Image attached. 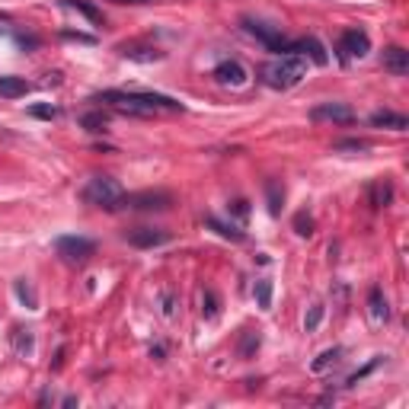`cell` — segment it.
Returning <instances> with one entry per match:
<instances>
[{"label": "cell", "mask_w": 409, "mask_h": 409, "mask_svg": "<svg viewBox=\"0 0 409 409\" xmlns=\"http://www.w3.org/2000/svg\"><path fill=\"white\" fill-rule=\"evenodd\" d=\"M205 224H208L218 237H224V240H234V243H243V240H246V230H243V227H237L234 221L227 224V221H221V218H215V215H208V218H205Z\"/></svg>", "instance_id": "obj_15"}, {"label": "cell", "mask_w": 409, "mask_h": 409, "mask_svg": "<svg viewBox=\"0 0 409 409\" xmlns=\"http://www.w3.org/2000/svg\"><path fill=\"white\" fill-rule=\"evenodd\" d=\"M112 3H157V0H112Z\"/></svg>", "instance_id": "obj_37"}, {"label": "cell", "mask_w": 409, "mask_h": 409, "mask_svg": "<svg viewBox=\"0 0 409 409\" xmlns=\"http://www.w3.org/2000/svg\"><path fill=\"white\" fill-rule=\"evenodd\" d=\"M29 93V83L23 77H0V96L3 99H19Z\"/></svg>", "instance_id": "obj_19"}, {"label": "cell", "mask_w": 409, "mask_h": 409, "mask_svg": "<svg viewBox=\"0 0 409 409\" xmlns=\"http://www.w3.org/2000/svg\"><path fill=\"white\" fill-rule=\"evenodd\" d=\"M383 70H390L393 77H403L409 74V52L400 48V45H390L387 52H383Z\"/></svg>", "instance_id": "obj_13"}, {"label": "cell", "mask_w": 409, "mask_h": 409, "mask_svg": "<svg viewBox=\"0 0 409 409\" xmlns=\"http://www.w3.org/2000/svg\"><path fill=\"white\" fill-rule=\"evenodd\" d=\"M150 358L163 361V358H166V346H150Z\"/></svg>", "instance_id": "obj_36"}, {"label": "cell", "mask_w": 409, "mask_h": 409, "mask_svg": "<svg viewBox=\"0 0 409 409\" xmlns=\"http://www.w3.org/2000/svg\"><path fill=\"white\" fill-rule=\"evenodd\" d=\"M211 77L218 80L221 87H230V90H240L250 83V70L243 68V64L237 61V58H227V61H221L218 68L211 70Z\"/></svg>", "instance_id": "obj_8"}, {"label": "cell", "mask_w": 409, "mask_h": 409, "mask_svg": "<svg viewBox=\"0 0 409 409\" xmlns=\"http://www.w3.org/2000/svg\"><path fill=\"white\" fill-rule=\"evenodd\" d=\"M314 218L307 215V211H297L295 215V234L297 237H314Z\"/></svg>", "instance_id": "obj_29"}, {"label": "cell", "mask_w": 409, "mask_h": 409, "mask_svg": "<svg viewBox=\"0 0 409 409\" xmlns=\"http://www.w3.org/2000/svg\"><path fill=\"white\" fill-rule=\"evenodd\" d=\"M119 54L122 58H128V61H160L163 58V52L160 48H154V45H141V42H125L119 45Z\"/></svg>", "instance_id": "obj_12"}, {"label": "cell", "mask_w": 409, "mask_h": 409, "mask_svg": "<svg viewBox=\"0 0 409 409\" xmlns=\"http://www.w3.org/2000/svg\"><path fill=\"white\" fill-rule=\"evenodd\" d=\"M339 358H342V348H339V346H336V348H326V352H320V355L314 358L310 371H314V375H323V371H330V368L336 365Z\"/></svg>", "instance_id": "obj_23"}, {"label": "cell", "mask_w": 409, "mask_h": 409, "mask_svg": "<svg viewBox=\"0 0 409 409\" xmlns=\"http://www.w3.org/2000/svg\"><path fill=\"white\" fill-rule=\"evenodd\" d=\"M259 346H262V336H259V330H246L243 336H240V346H237V355L240 358H252L256 352H259Z\"/></svg>", "instance_id": "obj_22"}, {"label": "cell", "mask_w": 409, "mask_h": 409, "mask_svg": "<svg viewBox=\"0 0 409 409\" xmlns=\"http://www.w3.org/2000/svg\"><path fill=\"white\" fill-rule=\"evenodd\" d=\"M272 291H275L272 279H259V281H256V288H252V295H256V304H259L262 310H272Z\"/></svg>", "instance_id": "obj_24"}, {"label": "cell", "mask_w": 409, "mask_h": 409, "mask_svg": "<svg viewBox=\"0 0 409 409\" xmlns=\"http://www.w3.org/2000/svg\"><path fill=\"white\" fill-rule=\"evenodd\" d=\"M125 199V189L115 183L112 176H93L87 186H83V201L87 205H96L103 211H119Z\"/></svg>", "instance_id": "obj_3"}, {"label": "cell", "mask_w": 409, "mask_h": 409, "mask_svg": "<svg viewBox=\"0 0 409 409\" xmlns=\"http://www.w3.org/2000/svg\"><path fill=\"white\" fill-rule=\"evenodd\" d=\"M160 304H163V317H166V320H173V317H176V297L170 295V291H163V295H160Z\"/></svg>", "instance_id": "obj_33"}, {"label": "cell", "mask_w": 409, "mask_h": 409, "mask_svg": "<svg viewBox=\"0 0 409 409\" xmlns=\"http://www.w3.org/2000/svg\"><path fill=\"white\" fill-rule=\"evenodd\" d=\"M201 314H205V320H218V314H221V297L215 295V291H205V295H201Z\"/></svg>", "instance_id": "obj_26"}, {"label": "cell", "mask_w": 409, "mask_h": 409, "mask_svg": "<svg viewBox=\"0 0 409 409\" xmlns=\"http://www.w3.org/2000/svg\"><path fill=\"white\" fill-rule=\"evenodd\" d=\"M54 250L64 262H87L90 256L96 252V243L90 237H80V234H64L54 240Z\"/></svg>", "instance_id": "obj_6"}, {"label": "cell", "mask_w": 409, "mask_h": 409, "mask_svg": "<svg viewBox=\"0 0 409 409\" xmlns=\"http://www.w3.org/2000/svg\"><path fill=\"white\" fill-rule=\"evenodd\" d=\"M64 7H68V10H77L80 17H87L90 23H96V26L103 23V10L96 7V3H90V0H64Z\"/></svg>", "instance_id": "obj_20"}, {"label": "cell", "mask_w": 409, "mask_h": 409, "mask_svg": "<svg viewBox=\"0 0 409 409\" xmlns=\"http://www.w3.org/2000/svg\"><path fill=\"white\" fill-rule=\"evenodd\" d=\"M61 39H74V42H83V45H93V42H96L93 35H83V32H68V29L61 32Z\"/></svg>", "instance_id": "obj_35"}, {"label": "cell", "mask_w": 409, "mask_h": 409, "mask_svg": "<svg viewBox=\"0 0 409 409\" xmlns=\"http://www.w3.org/2000/svg\"><path fill=\"white\" fill-rule=\"evenodd\" d=\"M230 211H234L240 221H246V215H250V205H246V199H237L234 205H230Z\"/></svg>", "instance_id": "obj_34"}, {"label": "cell", "mask_w": 409, "mask_h": 409, "mask_svg": "<svg viewBox=\"0 0 409 409\" xmlns=\"http://www.w3.org/2000/svg\"><path fill=\"white\" fill-rule=\"evenodd\" d=\"M125 240L134 250H154V246L170 243L173 237H170V230H160V227H131V230H125Z\"/></svg>", "instance_id": "obj_10"}, {"label": "cell", "mask_w": 409, "mask_h": 409, "mask_svg": "<svg viewBox=\"0 0 409 409\" xmlns=\"http://www.w3.org/2000/svg\"><path fill=\"white\" fill-rule=\"evenodd\" d=\"M243 29L250 35H256L262 45H266V52H275V54H295V42L285 39L275 26L269 23H262V19H252V17H243Z\"/></svg>", "instance_id": "obj_4"}, {"label": "cell", "mask_w": 409, "mask_h": 409, "mask_svg": "<svg viewBox=\"0 0 409 409\" xmlns=\"http://www.w3.org/2000/svg\"><path fill=\"white\" fill-rule=\"evenodd\" d=\"M368 314H371V323H387V317H390V307H387V297H383L381 285H375L368 291Z\"/></svg>", "instance_id": "obj_14"}, {"label": "cell", "mask_w": 409, "mask_h": 409, "mask_svg": "<svg viewBox=\"0 0 409 409\" xmlns=\"http://www.w3.org/2000/svg\"><path fill=\"white\" fill-rule=\"evenodd\" d=\"M80 125L96 134V131H106V125H109V115H106V112H87L83 119H80Z\"/></svg>", "instance_id": "obj_28"}, {"label": "cell", "mask_w": 409, "mask_h": 409, "mask_svg": "<svg viewBox=\"0 0 409 409\" xmlns=\"http://www.w3.org/2000/svg\"><path fill=\"white\" fill-rule=\"evenodd\" d=\"M371 52V35L365 32V29H346V32L339 35V58L342 64H348L352 58H365V54Z\"/></svg>", "instance_id": "obj_7"}, {"label": "cell", "mask_w": 409, "mask_h": 409, "mask_svg": "<svg viewBox=\"0 0 409 409\" xmlns=\"http://www.w3.org/2000/svg\"><path fill=\"white\" fill-rule=\"evenodd\" d=\"M13 288H17V297H19V301H23V304L29 307V310H39V297H35V288H32V281L19 279Z\"/></svg>", "instance_id": "obj_25"}, {"label": "cell", "mask_w": 409, "mask_h": 409, "mask_svg": "<svg viewBox=\"0 0 409 409\" xmlns=\"http://www.w3.org/2000/svg\"><path fill=\"white\" fill-rule=\"evenodd\" d=\"M332 150H336V154H361V150H368V141H361V138H342V141H336V144H332Z\"/></svg>", "instance_id": "obj_27"}, {"label": "cell", "mask_w": 409, "mask_h": 409, "mask_svg": "<svg viewBox=\"0 0 409 409\" xmlns=\"http://www.w3.org/2000/svg\"><path fill=\"white\" fill-rule=\"evenodd\" d=\"M310 122H330V125H352L355 109L346 103H320L310 109Z\"/></svg>", "instance_id": "obj_9"}, {"label": "cell", "mask_w": 409, "mask_h": 409, "mask_svg": "<svg viewBox=\"0 0 409 409\" xmlns=\"http://www.w3.org/2000/svg\"><path fill=\"white\" fill-rule=\"evenodd\" d=\"M295 54H307L317 68H326V64H330V54H326V48H323V42L317 39V35H304V39H297V42H295Z\"/></svg>", "instance_id": "obj_11"}, {"label": "cell", "mask_w": 409, "mask_h": 409, "mask_svg": "<svg viewBox=\"0 0 409 409\" xmlns=\"http://www.w3.org/2000/svg\"><path fill=\"white\" fill-rule=\"evenodd\" d=\"M371 125L375 128H393V131H406L409 128V119L403 112H390V109H377L371 115Z\"/></svg>", "instance_id": "obj_16"}, {"label": "cell", "mask_w": 409, "mask_h": 409, "mask_svg": "<svg viewBox=\"0 0 409 409\" xmlns=\"http://www.w3.org/2000/svg\"><path fill=\"white\" fill-rule=\"evenodd\" d=\"M323 314H326V307H323V304H314V307H310V310H307V317H304V330L314 332L317 326L323 323Z\"/></svg>", "instance_id": "obj_31"}, {"label": "cell", "mask_w": 409, "mask_h": 409, "mask_svg": "<svg viewBox=\"0 0 409 409\" xmlns=\"http://www.w3.org/2000/svg\"><path fill=\"white\" fill-rule=\"evenodd\" d=\"M29 115L32 119H45V122H52V119H58V106H52V103H35V106H29Z\"/></svg>", "instance_id": "obj_30"}, {"label": "cell", "mask_w": 409, "mask_h": 409, "mask_svg": "<svg viewBox=\"0 0 409 409\" xmlns=\"http://www.w3.org/2000/svg\"><path fill=\"white\" fill-rule=\"evenodd\" d=\"M122 208L128 211H170L173 208V195L163 189H148V192H134V195H125Z\"/></svg>", "instance_id": "obj_5"}, {"label": "cell", "mask_w": 409, "mask_h": 409, "mask_svg": "<svg viewBox=\"0 0 409 409\" xmlns=\"http://www.w3.org/2000/svg\"><path fill=\"white\" fill-rule=\"evenodd\" d=\"M259 77L272 90H291L307 77V58L304 54H279L275 61H269L259 70Z\"/></svg>", "instance_id": "obj_2"}, {"label": "cell", "mask_w": 409, "mask_h": 409, "mask_svg": "<svg viewBox=\"0 0 409 409\" xmlns=\"http://www.w3.org/2000/svg\"><path fill=\"white\" fill-rule=\"evenodd\" d=\"M93 103H109L112 109L125 115H141V119H150L157 112H183V103L173 99V96L163 93H125V90H103V93H93Z\"/></svg>", "instance_id": "obj_1"}, {"label": "cell", "mask_w": 409, "mask_h": 409, "mask_svg": "<svg viewBox=\"0 0 409 409\" xmlns=\"http://www.w3.org/2000/svg\"><path fill=\"white\" fill-rule=\"evenodd\" d=\"M266 201H269V215H275V218H279L281 205H285V189H281V183H275V179H269V183H266Z\"/></svg>", "instance_id": "obj_21"}, {"label": "cell", "mask_w": 409, "mask_h": 409, "mask_svg": "<svg viewBox=\"0 0 409 409\" xmlns=\"http://www.w3.org/2000/svg\"><path fill=\"white\" fill-rule=\"evenodd\" d=\"M10 346H13V352H17L19 358H29V355L35 352V336H32V330L13 326V332H10Z\"/></svg>", "instance_id": "obj_18"}, {"label": "cell", "mask_w": 409, "mask_h": 409, "mask_svg": "<svg viewBox=\"0 0 409 409\" xmlns=\"http://www.w3.org/2000/svg\"><path fill=\"white\" fill-rule=\"evenodd\" d=\"M377 365H381V355H377V358H371V361H368V365H365V368H361V371H355V375L348 377V381H346V383H348V387H355V383H358V381H365V377H368V375H371V371H375V368H377Z\"/></svg>", "instance_id": "obj_32"}, {"label": "cell", "mask_w": 409, "mask_h": 409, "mask_svg": "<svg viewBox=\"0 0 409 409\" xmlns=\"http://www.w3.org/2000/svg\"><path fill=\"white\" fill-rule=\"evenodd\" d=\"M368 201L371 208H387L393 201V183L390 179H377V183L368 186Z\"/></svg>", "instance_id": "obj_17"}]
</instances>
